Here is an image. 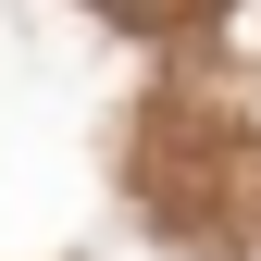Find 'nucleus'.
<instances>
[{
  "label": "nucleus",
  "instance_id": "f257e3e1",
  "mask_svg": "<svg viewBox=\"0 0 261 261\" xmlns=\"http://www.w3.org/2000/svg\"><path fill=\"white\" fill-rule=\"evenodd\" d=\"M112 13H149V0H112Z\"/></svg>",
  "mask_w": 261,
  "mask_h": 261
}]
</instances>
